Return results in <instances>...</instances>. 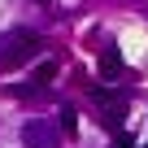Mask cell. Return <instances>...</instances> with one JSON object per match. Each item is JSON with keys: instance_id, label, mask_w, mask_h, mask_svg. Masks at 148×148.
Listing matches in <instances>:
<instances>
[{"instance_id": "6da1fadb", "label": "cell", "mask_w": 148, "mask_h": 148, "mask_svg": "<svg viewBox=\"0 0 148 148\" xmlns=\"http://www.w3.org/2000/svg\"><path fill=\"white\" fill-rule=\"evenodd\" d=\"M39 48H44V39H39V31H31V26H18V31H9V35H0V74L26 65Z\"/></svg>"}, {"instance_id": "7a4b0ae2", "label": "cell", "mask_w": 148, "mask_h": 148, "mask_svg": "<svg viewBox=\"0 0 148 148\" xmlns=\"http://www.w3.org/2000/svg\"><path fill=\"white\" fill-rule=\"evenodd\" d=\"M87 96L96 100V109H100V122L118 131V126H122V118H126V96H118L113 87H100V83H92V87H87Z\"/></svg>"}, {"instance_id": "3957f363", "label": "cell", "mask_w": 148, "mask_h": 148, "mask_svg": "<svg viewBox=\"0 0 148 148\" xmlns=\"http://www.w3.org/2000/svg\"><path fill=\"white\" fill-rule=\"evenodd\" d=\"M61 139H65V131L52 126L48 118H31V122H22V144H26V148H61Z\"/></svg>"}, {"instance_id": "277c9868", "label": "cell", "mask_w": 148, "mask_h": 148, "mask_svg": "<svg viewBox=\"0 0 148 148\" xmlns=\"http://www.w3.org/2000/svg\"><path fill=\"white\" fill-rule=\"evenodd\" d=\"M100 74H105V79L122 74V52H118V48H105V52H100Z\"/></svg>"}, {"instance_id": "5b68a950", "label": "cell", "mask_w": 148, "mask_h": 148, "mask_svg": "<svg viewBox=\"0 0 148 148\" xmlns=\"http://www.w3.org/2000/svg\"><path fill=\"white\" fill-rule=\"evenodd\" d=\"M52 79H57V61H39L35 74H31V83H35V87H48Z\"/></svg>"}, {"instance_id": "8992f818", "label": "cell", "mask_w": 148, "mask_h": 148, "mask_svg": "<svg viewBox=\"0 0 148 148\" xmlns=\"http://www.w3.org/2000/svg\"><path fill=\"white\" fill-rule=\"evenodd\" d=\"M35 92H39L35 83H5V96H9V100H31Z\"/></svg>"}, {"instance_id": "52a82bcc", "label": "cell", "mask_w": 148, "mask_h": 148, "mask_svg": "<svg viewBox=\"0 0 148 148\" xmlns=\"http://www.w3.org/2000/svg\"><path fill=\"white\" fill-rule=\"evenodd\" d=\"M57 126H61L65 135H74V131H79V113H74V109L65 105V109H61V122H57Z\"/></svg>"}, {"instance_id": "ba28073f", "label": "cell", "mask_w": 148, "mask_h": 148, "mask_svg": "<svg viewBox=\"0 0 148 148\" xmlns=\"http://www.w3.org/2000/svg\"><path fill=\"white\" fill-rule=\"evenodd\" d=\"M109 148H135V139H131V135H126V131H118V139H113V144H109Z\"/></svg>"}, {"instance_id": "9c48e42d", "label": "cell", "mask_w": 148, "mask_h": 148, "mask_svg": "<svg viewBox=\"0 0 148 148\" xmlns=\"http://www.w3.org/2000/svg\"><path fill=\"white\" fill-rule=\"evenodd\" d=\"M39 5H52V0H39Z\"/></svg>"}]
</instances>
